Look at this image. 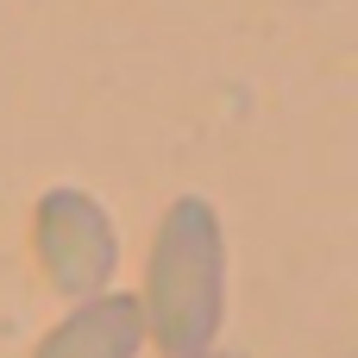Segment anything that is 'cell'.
Masks as SVG:
<instances>
[{
    "label": "cell",
    "instance_id": "obj_3",
    "mask_svg": "<svg viewBox=\"0 0 358 358\" xmlns=\"http://www.w3.org/2000/svg\"><path fill=\"white\" fill-rule=\"evenodd\" d=\"M145 346V315H138V296H88L76 302V315H63L31 358H138Z\"/></svg>",
    "mask_w": 358,
    "mask_h": 358
},
{
    "label": "cell",
    "instance_id": "obj_1",
    "mask_svg": "<svg viewBox=\"0 0 358 358\" xmlns=\"http://www.w3.org/2000/svg\"><path fill=\"white\" fill-rule=\"evenodd\" d=\"M145 340H157L164 358L214 352L220 315H227V239L220 214L201 195H176L157 220L151 258H145Z\"/></svg>",
    "mask_w": 358,
    "mask_h": 358
},
{
    "label": "cell",
    "instance_id": "obj_4",
    "mask_svg": "<svg viewBox=\"0 0 358 358\" xmlns=\"http://www.w3.org/2000/svg\"><path fill=\"white\" fill-rule=\"evenodd\" d=\"M201 358H227V352H201Z\"/></svg>",
    "mask_w": 358,
    "mask_h": 358
},
{
    "label": "cell",
    "instance_id": "obj_2",
    "mask_svg": "<svg viewBox=\"0 0 358 358\" xmlns=\"http://www.w3.org/2000/svg\"><path fill=\"white\" fill-rule=\"evenodd\" d=\"M31 245H38V264L50 277L57 296H107L113 271H120V233H113V214L88 195V189H50L31 214Z\"/></svg>",
    "mask_w": 358,
    "mask_h": 358
}]
</instances>
